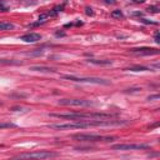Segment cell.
Returning a JSON list of instances; mask_svg holds the SVG:
<instances>
[{
	"mask_svg": "<svg viewBox=\"0 0 160 160\" xmlns=\"http://www.w3.org/2000/svg\"><path fill=\"white\" fill-rule=\"evenodd\" d=\"M125 124V121H114V120H79L74 123H65V124H50V129L58 130H70V129H85L91 126H111V125H120Z\"/></svg>",
	"mask_w": 160,
	"mask_h": 160,
	"instance_id": "obj_1",
	"label": "cell"
},
{
	"mask_svg": "<svg viewBox=\"0 0 160 160\" xmlns=\"http://www.w3.org/2000/svg\"><path fill=\"white\" fill-rule=\"evenodd\" d=\"M49 116L58 118V119L79 121V120H83V119H89V120H106V119H111V118H114L115 114H105V113H69V114L50 113Z\"/></svg>",
	"mask_w": 160,
	"mask_h": 160,
	"instance_id": "obj_2",
	"label": "cell"
},
{
	"mask_svg": "<svg viewBox=\"0 0 160 160\" xmlns=\"http://www.w3.org/2000/svg\"><path fill=\"white\" fill-rule=\"evenodd\" d=\"M55 156H58V153H54V151L38 150V151H31V153L19 154L11 158V160H45V159H52Z\"/></svg>",
	"mask_w": 160,
	"mask_h": 160,
	"instance_id": "obj_3",
	"label": "cell"
},
{
	"mask_svg": "<svg viewBox=\"0 0 160 160\" xmlns=\"http://www.w3.org/2000/svg\"><path fill=\"white\" fill-rule=\"evenodd\" d=\"M63 79L75 81V83H88V84H98V85H110L111 81L102 79V78H81V77H74V75H63Z\"/></svg>",
	"mask_w": 160,
	"mask_h": 160,
	"instance_id": "obj_4",
	"label": "cell"
},
{
	"mask_svg": "<svg viewBox=\"0 0 160 160\" xmlns=\"http://www.w3.org/2000/svg\"><path fill=\"white\" fill-rule=\"evenodd\" d=\"M74 139H77L79 141H90V143H95V141H111L114 140L113 136H102V135H93V134H77L73 135Z\"/></svg>",
	"mask_w": 160,
	"mask_h": 160,
	"instance_id": "obj_5",
	"label": "cell"
},
{
	"mask_svg": "<svg viewBox=\"0 0 160 160\" xmlns=\"http://www.w3.org/2000/svg\"><path fill=\"white\" fill-rule=\"evenodd\" d=\"M59 105L63 106H91L94 103L86 99H60Z\"/></svg>",
	"mask_w": 160,
	"mask_h": 160,
	"instance_id": "obj_6",
	"label": "cell"
},
{
	"mask_svg": "<svg viewBox=\"0 0 160 160\" xmlns=\"http://www.w3.org/2000/svg\"><path fill=\"white\" fill-rule=\"evenodd\" d=\"M114 150H143L148 149L146 144H116L111 146Z\"/></svg>",
	"mask_w": 160,
	"mask_h": 160,
	"instance_id": "obj_7",
	"label": "cell"
},
{
	"mask_svg": "<svg viewBox=\"0 0 160 160\" xmlns=\"http://www.w3.org/2000/svg\"><path fill=\"white\" fill-rule=\"evenodd\" d=\"M129 52L131 54L136 55H153V54H159V50L154 48H133Z\"/></svg>",
	"mask_w": 160,
	"mask_h": 160,
	"instance_id": "obj_8",
	"label": "cell"
},
{
	"mask_svg": "<svg viewBox=\"0 0 160 160\" xmlns=\"http://www.w3.org/2000/svg\"><path fill=\"white\" fill-rule=\"evenodd\" d=\"M20 40H23L24 43H38L41 40V35L38 33H29V34H25L20 38Z\"/></svg>",
	"mask_w": 160,
	"mask_h": 160,
	"instance_id": "obj_9",
	"label": "cell"
},
{
	"mask_svg": "<svg viewBox=\"0 0 160 160\" xmlns=\"http://www.w3.org/2000/svg\"><path fill=\"white\" fill-rule=\"evenodd\" d=\"M30 70H33V71H41V73H55L56 71L54 68H48V66H39V65L30 66Z\"/></svg>",
	"mask_w": 160,
	"mask_h": 160,
	"instance_id": "obj_10",
	"label": "cell"
},
{
	"mask_svg": "<svg viewBox=\"0 0 160 160\" xmlns=\"http://www.w3.org/2000/svg\"><path fill=\"white\" fill-rule=\"evenodd\" d=\"M88 63L94 65H111L113 60H98V59H88Z\"/></svg>",
	"mask_w": 160,
	"mask_h": 160,
	"instance_id": "obj_11",
	"label": "cell"
},
{
	"mask_svg": "<svg viewBox=\"0 0 160 160\" xmlns=\"http://www.w3.org/2000/svg\"><path fill=\"white\" fill-rule=\"evenodd\" d=\"M15 27L13 23L9 21H0V30H13Z\"/></svg>",
	"mask_w": 160,
	"mask_h": 160,
	"instance_id": "obj_12",
	"label": "cell"
},
{
	"mask_svg": "<svg viewBox=\"0 0 160 160\" xmlns=\"http://www.w3.org/2000/svg\"><path fill=\"white\" fill-rule=\"evenodd\" d=\"M126 70H131V71H148V70H151L146 66H131V68L126 69Z\"/></svg>",
	"mask_w": 160,
	"mask_h": 160,
	"instance_id": "obj_13",
	"label": "cell"
},
{
	"mask_svg": "<svg viewBox=\"0 0 160 160\" xmlns=\"http://www.w3.org/2000/svg\"><path fill=\"white\" fill-rule=\"evenodd\" d=\"M10 128H16V125L11 123H0V129H10Z\"/></svg>",
	"mask_w": 160,
	"mask_h": 160,
	"instance_id": "obj_14",
	"label": "cell"
},
{
	"mask_svg": "<svg viewBox=\"0 0 160 160\" xmlns=\"http://www.w3.org/2000/svg\"><path fill=\"white\" fill-rule=\"evenodd\" d=\"M111 16L113 18H116V19H121L123 13H121V10H114V11H111Z\"/></svg>",
	"mask_w": 160,
	"mask_h": 160,
	"instance_id": "obj_15",
	"label": "cell"
},
{
	"mask_svg": "<svg viewBox=\"0 0 160 160\" xmlns=\"http://www.w3.org/2000/svg\"><path fill=\"white\" fill-rule=\"evenodd\" d=\"M44 53V50H38V52H35V53H27L25 55H28V56H33V55H41Z\"/></svg>",
	"mask_w": 160,
	"mask_h": 160,
	"instance_id": "obj_16",
	"label": "cell"
},
{
	"mask_svg": "<svg viewBox=\"0 0 160 160\" xmlns=\"http://www.w3.org/2000/svg\"><path fill=\"white\" fill-rule=\"evenodd\" d=\"M140 21H141V23H144V24H153V25H158V23H156V21H150V20H148V19H140Z\"/></svg>",
	"mask_w": 160,
	"mask_h": 160,
	"instance_id": "obj_17",
	"label": "cell"
},
{
	"mask_svg": "<svg viewBox=\"0 0 160 160\" xmlns=\"http://www.w3.org/2000/svg\"><path fill=\"white\" fill-rule=\"evenodd\" d=\"M148 10L151 11V13H159V9H158V8H155V6H150Z\"/></svg>",
	"mask_w": 160,
	"mask_h": 160,
	"instance_id": "obj_18",
	"label": "cell"
},
{
	"mask_svg": "<svg viewBox=\"0 0 160 160\" xmlns=\"http://www.w3.org/2000/svg\"><path fill=\"white\" fill-rule=\"evenodd\" d=\"M85 13L88 14V15H93V14H94V13H93V9H91V8H85Z\"/></svg>",
	"mask_w": 160,
	"mask_h": 160,
	"instance_id": "obj_19",
	"label": "cell"
},
{
	"mask_svg": "<svg viewBox=\"0 0 160 160\" xmlns=\"http://www.w3.org/2000/svg\"><path fill=\"white\" fill-rule=\"evenodd\" d=\"M155 43L159 44L160 43V36H159V31H156V34H155Z\"/></svg>",
	"mask_w": 160,
	"mask_h": 160,
	"instance_id": "obj_20",
	"label": "cell"
},
{
	"mask_svg": "<svg viewBox=\"0 0 160 160\" xmlns=\"http://www.w3.org/2000/svg\"><path fill=\"white\" fill-rule=\"evenodd\" d=\"M0 9H2L0 11H8V8H6V6H4V4H3V3H0Z\"/></svg>",
	"mask_w": 160,
	"mask_h": 160,
	"instance_id": "obj_21",
	"label": "cell"
},
{
	"mask_svg": "<svg viewBox=\"0 0 160 160\" xmlns=\"http://www.w3.org/2000/svg\"><path fill=\"white\" fill-rule=\"evenodd\" d=\"M159 98H160V96L156 94V95H151V96H149L148 100H155V99H159Z\"/></svg>",
	"mask_w": 160,
	"mask_h": 160,
	"instance_id": "obj_22",
	"label": "cell"
},
{
	"mask_svg": "<svg viewBox=\"0 0 160 160\" xmlns=\"http://www.w3.org/2000/svg\"><path fill=\"white\" fill-rule=\"evenodd\" d=\"M13 111H18V110H29V109H23V108H11Z\"/></svg>",
	"mask_w": 160,
	"mask_h": 160,
	"instance_id": "obj_23",
	"label": "cell"
},
{
	"mask_svg": "<svg viewBox=\"0 0 160 160\" xmlns=\"http://www.w3.org/2000/svg\"><path fill=\"white\" fill-rule=\"evenodd\" d=\"M0 105H2V103H0Z\"/></svg>",
	"mask_w": 160,
	"mask_h": 160,
	"instance_id": "obj_24",
	"label": "cell"
}]
</instances>
